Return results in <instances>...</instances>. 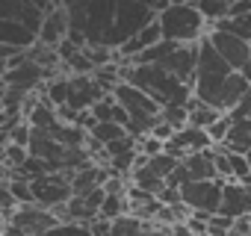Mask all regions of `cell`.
<instances>
[{"mask_svg": "<svg viewBox=\"0 0 251 236\" xmlns=\"http://www.w3.org/2000/svg\"><path fill=\"white\" fill-rule=\"evenodd\" d=\"M103 97H106V92L98 86L95 77H89V74H74V77H71V94H68V103H65V106H71V109H77V112H92L95 103L103 100Z\"/></svg>", "mask_w": 251, "mask_h": 236, "instance_id": "9c48e42d", "label": "cell"}, {"mask_svg": "<svg viewBox=\"0 0 251 236\" xmlns=\"http://www.w3.org/2000/svg\"><path fill=\"white\" fill-rule=\"evenodd\" d=\"M39 3H48V6H53V3H59V0H39Z\"/></svg>", "mask_w": 251, "mask_h": 236, "instance_id": "484cf974", "label": "cell"}, {"mask_svg": "<svg viewBox=\"0 0 251 236\" xmlns=\"http://www.w3.org/2000/svg\"><path fill=\"white\" fill-rule=\"evenodd\" d=\"M3 236H27L24 230H18V227H12V224H6V233Z\"/></svg>", "mask_w": 251, "mask_h": 236, "instance_id": "d4e9b609", "label": "cell"}, {"mask_svg": "<svg viewBox=\"0 0 251 236\" xmlns=\"http://www.w3.org/2000/svg\"><path fill=\"white\" fill-rule=\"evenodd\" d=\"M42 236H92V227L89 224H74V221H59L56 227H50Z\"/></svg>", "mask_w": 251, "mask_h": 236, "instance_id": "ffe728a7", "label": "cell"}, {"mask_svg": "<svg viewBox=\"0 0 251 236\" xmlns=\"http://www.w3.org/2000/svg\"><path fill=\"white\" fill-rule=\"evenodd\" d=\"M172 236H195V233H192L189 221H177V224H172Z\"/></svg>", "mask_w": 251, "mask_h": 236, "instance_id": "cb8c5ba5", "label": "cell"}, {"mask_svg": "<svg viewBox=\"0 0 251 236\" xmlns=\"http://www.w3.org/2000/svg\"><path fill=\"white\" fill-rule=\"evenodd\" d=\"M248 92H251V77L242 71H233L216 53L210 39H204L198 45V68H195V80H192V97L227 115L239 106V100Z\"/></svg>", "mask_w": 251, "mask_h": 236, "instance_id": "6da1fadb", "label": "cell"}, {"mask_svg": "<svg viewBox=\"0 0 251 236\" xmlns=\"http://www.w3.org/2000/svg\"><path fill=\"white\" fill-rule=\"evenodd\" d=\"M6 224L24 230L27 236H42V233H48L50 227H56L59 218H56L53 210H45V207H39V204H21V207L6 218Z\"/></svg>", "mask_w": 251, "mask_h": 236, "instance_id": "ba28073f", "label": "cell"}, {"mask_svg": "<svg viewBox=\"0 0 251 236\" xmlns=\"http://www.w3.org/2000/svg\"><path fill=\"white\" fill-rule=\"evenodd\" d=\"M198 12L207 18V24H219L225 18H230V0H195Z\"/></svg>", "mask_w": 251, "mask_h": 236, "instance_id": "9a60e30c", "label": "cell"}, {"mask_svg": "<svg viewBox=\"0 0 251 236\" xmlns=\"http://www.w3.org/2000/svg\"><path fill=\"white\" fill-rule=\"evenodd\" d=\"M160 15L145 3V0H118V9H115V24L103 39V47L115 50L124 47L130 39H136L148 24H154Z\"/></svg>", "mask_w": 251, "mask_h": 236, "instance_id": "5b68a950", "label": "cell"}, {"mask_svg": "<svg viewBox=\"0 0 251 236\" xmlns=\"http://www.w3.org/2000/svg\"><path fill=\"white\" fill-rule=\"evenodd\" d=\"M245 157H248V165H251V151H248V154H245Z\"/></svg>", "mask_w": 251, "mask_h": 236, "instance_id": "4316f807", "label": "cell"}, {"mask_svg": "<svg viewBox=\"0 0 251 236\" xmlns=\"http://www.w3.org/2000/svg\"><path fill=\"white\" fill-rule=\"evenodd\" d=\"M0 45L27 53V50H33V47L39 45V33H33L30 27H24V24H18V21L0 18Z\"/></svg>", "mask_w": 251, "mask_h": 236, "instance_id": "30bf717a", "label": "cell"}, {"mask_svg": "<svg viewBox=\"0 0 251 236\" xmlns=\"http://www.w3.org/2000/svg\"><path fill=\"white\" fill-rule=\"evenodd\" d=\"M219 212L227 215V218H245V215H251V186L225 183V195H222Z\"/></svg>", "mask_w": 251, "mask_h": 236, "instance_id": "8fae6325", "label": "cell"}, {"mask_svg": "<svg viewBox=\"0 0 251 236\" xmlns=\"http://www.w3.org/2000/svg\"><path fill=\"white\" fill-rule=\"evenodd\" d=\"M225 112H219V109H213V106H207V103H201V100H189V124L192 127H198V130H210L219 118H222Z\"/></svg>", "mask_w": 251, "mask_h": 236, "instance_id": "5bb4252c", "label": "cell"}, {"mask_svg": "<svg viewBox=\"0 0 251 236\" xmlns=\"http://www.w3.org/2000/svg\"><path fill=\"white\" fill-rule=\"evenodd\" d=\"M157 21L163 27V39L177 42V45H201L210 33V24L198 12L195 0L192 3H180V6H169L166 12H160Z\"/></svg>", "mask_w": 251, "mask_h": 236, "instance_id": "277c9868", "label": "cell"}, {"mask_svg": "<svg viewBox=\"0 0 251 236\" xmlns=\"http://www.w3.org/2000/svg\"><path fill=\"white\" fill-rule=\"evenodd\" d=\"M142 233H145V221L139 215L127 212V215H121V218L112 221V233L109 236H142Z\"/></svg>", "mask_w": 251, "mask_h": 236, "instance_id": "e0dca14e", "label": "cell"}, {"mask_svg": "<svg viewBox=\"0 0 251 236\" xmlns=\"http://www.w3.org/2000/svg\"><path fill=\"white\" fill-rule=\"evenodd\" d=\"M127 212H130L127 195H106V201H103V207H100V218H106V221H115V218L127 215Z\"/></svg>", "mask_w": 251, "mask_h": 236, "instance_id": "ac0fdd59", "label": "cell"}, {"mask_svg": "<svg viewBox=\"0 0 251 236\" xmlns=\"http://www.w3.org/2000/svg\"><path fill=\"white\" fill-rule=\"evenodd\" d=\"M59 6L68 15L71 33H80L89 45H103L115 24L118 0H59Z\"/></svg>", "mask_w": 251, "mask_h": 236, "instance_id": "3957f363", "label": "cell"}, {"mask_svg": "<svg viewBox=\"0 0 251 236\" xmlns=\"http://www.w3.org/2000/svg\"><path fill=\"white\" fill-rule=\"evenodd\" d=\"M121 80L148 92L160 106H189L192 86L166 71L163 65H121Z\"/></svg>", "mask_w": 251, "mask_h": 236, "instance_id": "7a4b0ae2", "label": "cell"}, {"mask_svg": "<svg viewBox=\"0 0 251 236\" xmlns=\"http://www.w3.org/2000/svg\"><path fill=\"white\" fill-rule=\"evenodd\" d=\"M251 12V0H230V18H242Z\"/></svg>", "mask_w": 251, "mask_h": 236, "instance_id": "603a6c76", "label": "cell"}, {"mask_svg": "<svg viewBox=\"0 0 251 236\" xmlns=\"http://www.w3.org/2000/svg\"><path fill=\"white\" fill-rule=\"evenodd\" d=\"M230 154H248L251 151V118H239V121H233L225 145H219Z\"/></svg>", "mask_w": 251, "mask_h": 236, "instance_id": "4fadbf2b", "label": "cell"}, {"mask_svg": "<svg viewBox=\"0 0 251 236\" xmlns=\"http://www.w3.org/2000/svg\"><path fill=\"white\" fill-rule=\"evenodd\" d=\"M89 133H92V139H95V142L109 145V142H118V139L127 136V127H121L118 121H98Z\"/></svg>", "mask_w": 251, "mask_h": 236, "instance_id": "2e32d148", "label": "cell"}, {"mask_svg": "<svg viewBox=\"0 0 251 236\" xmlns=\"http://www.w3.org/2000/svg\"><path fill=\"white\" fill-rule=\"evenodd\" d=\"M230 127H233V118H230V115H222L219 121L207 130V133H210V139H213V145H225V139H227Z\"/></svg>", "mask_w": 251, "mask_h": 236, "instance_id": "44dd1931", "label": "cell"}, {"mask_svg": "<svg viewBox=\"0 0 251 236\" xmlns=\"http://www.w3.org/2000/svg\"><path fill=\"white\" fill-rule=\"evenodd\" d=\"M68 33H71V24H68V15H65V9L56 3L50 12H48V18H45V24H42V33H39V42L42 45H48V47H59L65 39H68Z\"/></svg>", "mask_w": 251, "mask_h": 236, "instance_id": "7c38bea8", "label": "cell"}, {"mask_svg": "<svg viewBox=\"0 0 251 236\" xmlns=\"http://www.w3.org/2000/svg\"><path fill=\"white\" fill-rule=\"evenodd\" d=\"M210 45L216 47V53L233 68V71H242L251 77V42L239 39V36H230V33H222V30H210L207 33Z\"/></svg>", "mask_w": 251, "mask_h": 236, "instance_id": "52a82bcc", "label": "cell"}, {"mask_svg": "<svg viewBox=\"0 0 251 236\" xmlns=\"http://www.w3.org/2000/svg\"><path fill=\"white\" fill-rule=\"evenodd\" d=\"M163 121H169L175 130L189 127V106H163Z\"/></svg>", "mask_w": 251, "mask_h": 236, "instance_id": "d6986e66", "label": "cell"}, {"mask_svg": "<svg viewBox=\"0 0 251 236\" xmlns=\"http://www.w3.org/2000/svg\"><path fill=\"white\" fill-rule=\"evenodd\" d=\"M139 154L142 157H160V154H166V142H160L157 136H142L139 139Z\"/></svg>", "mask_w": 251, "mask_h": 236, "instance_id": "7402d4cb", "label": "cell"}, {"mask_svg": "<svg viewBox=\"0 0 251 236\" xmlns=\"http://www.w3.org/2000/svg\"><path fill=\"white\" fill-rule=\"evenodd\" d=\"M183 204L192 212H207L216 215L222 207V195H225V180H189L180 186Z\"/></svg>", "mask_w": 251, "mask_h": 236, "instance_id": "8992f818", "label": "cell"}]
</instances>
